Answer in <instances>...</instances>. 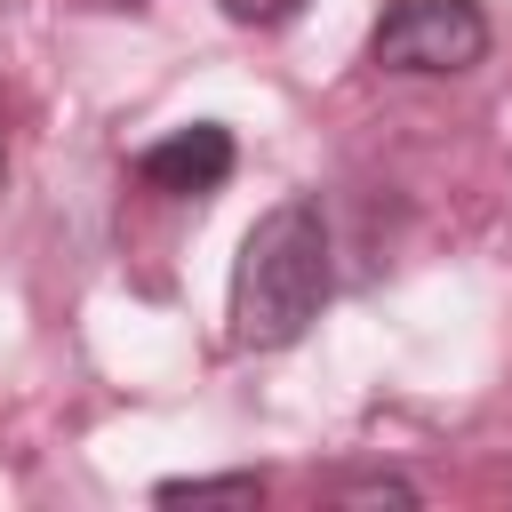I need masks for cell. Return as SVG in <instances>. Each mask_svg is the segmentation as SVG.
Here are the masks:
<instances>
[{
    "instance_id": "cell-1",
    "label": "cell",
    "mask_w": 512,
    "mask_h": 512,
    "mask_svg": "<svg viewBox=\"0 0 512 512\" xmlns=\"http://www.w3.org/2000/svg\"><path fill=\"white\" fill-rule=\"evenodd\" d=\"M336 288V256H328V216L320 200H280L248 224L240 256H232V296H224V320H232V344L240 352H288L320 304Z\"/></svg>"
},
{
    "instance_id": "cell-2",
    "label": "cell",
    "mask_w": 512,
    "mask_h": 512,
    "mask_svg": "<svg viewBox=\"0 0 512 512\" xmlns=\"http://www.w3.org/2000/svg\"><path fill=\"white\" fill-rule=\"evenodd\" d=\"M488 56V16L480 0H384L368 32V64L400 80H448Z\"/></svg>"
},
{
    "instance_id": "cell-3",
    "label": "cell",
    "mask_w": 512,
    "mask_h": 512,
    "mask_svg": "<svg viewBox=\"0 0 512 512\" xmlns=\"http://www.w3.org/2000/svg\"><path fill=\"white\" fill-rule=\"evenodd\" d=\"M232 128H216V120H192V128H176V136H160V144H144L136 152V184L144 192H160V200H208L224 176H232Z\"/></svg>"
},
{
    "instance_id": "cell-4",
    "label": "cell",
    "mask_w": 512,
    "mask_h": 512,
    "mask_svg": "<svg viewBox=\"0 0 512 512\" xmlns=\"http://www.w3.org/2000/svg\"><path fill=\"white\" fill-rule=\"evenodd\" d=\"M160 504H256L264 472H192V480H160Z\"/></svg>"
},
{
    "instance_id": "cell-5",
    "label": "cell",
    "mask_w": 512,
    "mask_h": 512,
    "mask_svg": "<svg viewBox=\"0 0 512 512\" xmlns=\"http://www.w3.org/2000/svg\"><path fill=\"white\" fill-rule=\"evenodd\" d=\"M232 24H256V32H272V24H288V16H304L312 0H216Z\"/></svg>"
},
{
    "instance_id": "cell-6",
    "label": "cell",
    "mask_w": 512,
    "mask_h": 512,
    "mask_svg": "<svg viewBox=\"0 0 512 512\" xmlns=\"http://www.w3.org/2000/svg\"><path fill=\"white\" fill-rule=\"evenodd\" d=\"M0 184H8V144H0Z\"/></svg>"
}]
</instances>
